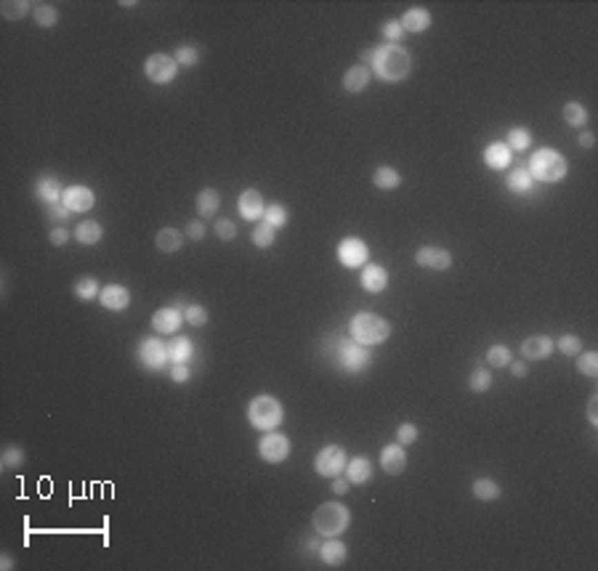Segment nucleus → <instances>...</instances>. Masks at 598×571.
I'll return each instance as SVG.
<instances>
[{
	"label": "nucleus",
	"instance_id": "1",
	"mask_svg": "<svg viewBox=\"0 0 598 571\" xmlns=\"http://www.w3.org/2000/svg\"><path fill=\"white\" fill-rule=\"evenodd\" d=\"M370 70H373L375 77H380L383 83H402V80H407L412 72V56H410V51L402 48V45L383 43V45L373 48Z\"/></svg>",
	"mask_w": 598,
	"mask_h": 571
},
{
	"label": "nucleus",
	"instance_id": "2",
	"mask_svg": "<svg viewBox=\"0 0 598 571\" xmlns=\"http://www.w3.org/2000/svg\"><path fill=\"white\" fill-rule=\"evenodd\" d=\"M311 526L319 537H340L351 526V510L340 502H324L314 510Z\"/></svg>",
	"mask_w": 598,
	"mask_h": 571
},
{
	"label": "nucleus",
	"instance_id": "3",
	"mask_svg": "<svg viewBox=\"0 0 598 571\" xmlns=\"http://www.w3.org/2000/svg\"><path fill=\"white\" fill-rule=\"evenodd\" d=\"M282 420H285V406L274 396H269V393L256 396L247 404V423L253 425L256 430H263V433L266 430H277Z\"/></svg>",
	"mask_w": 598,
	"mask_h": 571
},
{
	"label": "nucleus",
	"instance_id": "4",
	"mask_svg": "<svg viewBox=\"0 0 598 571\" xmlns=\"http://www.w3.org/2000/svg\"><path fill=\"white\" fill-rule=\"evenodd\" d=\"M566 170L569 167H566L564 154L550 147L537 149L529 160V173L535 176V181H542V184H559V181H564Z\"/></svg>",
	"mask_w": 598,
	"mask_h": 571
},
{
	"label": "nucleus",
	"instance_id": "5",
	"mask_svg": "<svg viewBox=\"0 0 598 571\" xmlns=\"http://www.w3.org/2000/svg\"><path fill=\"white\" fill-rule=\"evenodd\" d=\"M349 335L354 338L356 343H362V346H378V343L389 340V335H391V324H389L383 316H378V313L362 311L351 319V324H349Z\"/></svg>",
	"mask_w": 598,
	"mask_h": 571
},
{
	"label": "nucleus",
	"instance_id": "6",
	"mask_svg": "<svg viewBox=\"0 0 598 571\" xmlns=\"http://www.w3.org/2000/svg\"><path fill=\"white\" fill-rule=\"evenodd\" d=\"M370 362H373L370 346L356 343L354 338H349V340H338L336 364L343 369V372H349V375H359V372H364V369L370 367Z\"/></svg>",
	"mask_w": 598,
	"mask_h": 571
},
{
	"label": "nucleus",
	"instance_id": "7",
	"mask_svg": "<svg viewBox=\"0 0 598 571\" xmlns=\"http://www.w3.org/2000/svg\"><path fill=\"white\" fill-rule=\"evenodd\" d=\"M346 462H349L346 449L338 446V444H327V446L319 449L317 457H314V470L322 479H336L346 470Z\"/></svg>",
	"mask_w": 598,
	"mask_h": 571
},
{
	"label": "nucleus",
	"instance_id": "8",
	"mask_svg": "<svg viewBox=\"0 0 598 571\" xmlns=\"http://www.w3.org/2000/svg\"><path fill=\"white\" fill-rule=\"evenodd\" d=\"M144 74H147V80H152L154 85H168L176 80V74H178V64H176V59L168 54H152L147 61H144Z\"/></svg>",
	"mask_w": 598,
	"mask_h": 571
},
{
	"label": "nucleus",
	"instance_id": "9",
	"mask_svg": "<svg viewBox=\"0 0 598 571\" xmlns=\"http://www.w3.org/2000/svg\"><path fill=\"white\" fill-rule=\"evenodd\" d=\"M138 362L144 364L147 369L157 372V369H165V364L170 362L168 353V343H163L160 338H144L138 343Z\"/></svg>",
	"mask_w": 598,
	"mask_h": 571
},
{
	"label": "nucleus",
	"instance_id": "10",
	"mask_svg": "<svg viewBox=\"0 0 598 571\" xmlns=\"http://www.w3.org/2000/svg\"><path fill=\"white\" fill-rule=\"evenodd\" d=\"M258 455H261V460L271 462V465L285 462L290 457V439L277 430H266L258 442Z\"/></svg>",
	"mask_w": 598,
	"mask_h": 571
},
{
	"label": "nucleus",
	"instance_id": "11",
	"mask_svg": "<svg viewBox=\"0 0 598 571\" xmlns=\"http://www.w3.org/2000/svg\"><path fill=\"white\" fill-rule=\"evenodd\" d=\"M336 256H338V260H340V266H346V269H359V266H364L367 258H370V247H367V242L359 240V237H346V240L338 242Z\"/></svg>",
	"mask_w": 598,
	"mask_h": 571
},
{
	"label": "nucleus",
	"instance_id": "12",
	"mask_svg": "<svg viewBox=\"0 0 598 571\" xmlns=\"http://www.w3.org/2000/svg\"><path fill=\"white\" fill-rule=\"evenodd\" d=\"M415 263L423 269H433V271H447L452 269V256L444 247H433V245H423L415 253Z\"/></svg>",
	"mask_w": 598,
	"mask_h": 571
},
{
	"label": "nucleus",
	"instance_id": "13",
	"mask_svg": "<svg viewBox=\"0 0 598 571\" xmlns=\"http://www.w3.org/2000/svg\"><path fill=\"white\" fill-rule=\"evenodd\" d=\"M61 203L67 205L72 213H88L91 207L96 205V194L88 189V186L83 184H72L64 189V197H61Z\"/></svg>",
	"mask_w": 598,
	"mask_h": 571
},
{
	"label": "nucleus",
	"instance_id": "14",
	"mask_svg": "<svg viewBox=\"0 0 598 571\" xmlns=\"http://www.w3.org/2000/svg\"><path fill=\"white\" fill-rule=\"evenodd\" d=\"M553 338H548V335H532V338H526L522 343V349L519 353L524 356V362H540V359H548L550 353H553Z\"/></svg>",
	"mask_w": 598,
	"mask_h": 571
},
{
	"label": "nucleus",
	"instance_id": "15",
	"mask_svg": "<svg viewBox=\"0 0 598 571\" xmlns=\"http://www.w3.org/2000/svg\"><path fill=\"white\" fill-rule=\"evenodd\" d=\"M380 468H383L389 476L404 473V468H407V452H404V446L396 442L386 444V446L380 449Z\"/></svg>",
	"mask_w": 598,
	"mask_h": 571
},
{
	"label": "nucleus",
	"instance_id": "16",
	"mask_svg": "<svg viewBox=\"0 0 598 571\" xmlns=\"http://www.w3.org/2000/svg\"><path fill=\"white\" fill-rule=\"evenodd\" d=\"M237 207H240V216H243L245 221H261L263 210H266L258 189H245L243 194H240V200H237Z\"/></svg>",
	"mask_w": 598,
	"mask_h": 571
},
{
	"label": "nucleus",
	"instance_id": "17",
	"mask_svg": "<svg viewBox=\"0 0 598 571\" xmlns=\"http://www.w3.org/2000/svg\"><path fill=\"white\" fill-rule=\"evenodd\" d=\"M181 324H184V313L178 309H173V306H165V309L154 311V316H152V327L160 335H176L181 330Z\"/></svg>",
	"mask_w": 598,
	"mask_h": 571
},
{
	"label": "nucleus",
	"instance_id": "18",
	"mask_svg": "<svg viewBox=\"0 0 598 571\" xmlns=\"http://www.w3.org/2000/svg\"><path fill=\"white\" fill-rule=\"evenodd\" d=\"M99 303H101L107 311H125L128 303H131V293H128V287H123V284H107V287H101V293H99Z\"/></svg>",
	"mask_w": 598,
	"mask_h": 571
},
{
	"label": "nucleus",
	"instance_id": "19",
	"mask_svg": "<svg viewBox=\"0 0 598 571\" xmlns=\"http://www.w3.org/2000/svg\"><path fill=\"white\" fill-rule=\"evenodd\" d=\"M399 24H402L404 35H407V32H426L431 24H433V17H431L429 8H423V6H415V8H407V11L402 14Z\"/></svg>",
	"mask_w": 598,
	"mask_h": 571
},
{
	"label": "nucleus",
	"instance_id": "20",
	"mask_svg": "<svg viewBox=\"0 0 598 571\" xmlns=\"http://www.w3.org/2000/svg\"><path fill=\"white\" fill-rule=\"evenodd\" d=\"M317 555L322 558V563H327L330 569H338V566L346 563V558H349V548H346L340 539H336V537H327V542L319 545Z\"/></svg>",
	"mask_w": 598,
	"mask_h": 571
},
{
	"label": "nucleus",
	"instance_id": "21",
	"mask_svg": "<svg viewBox=\"0 0 598 571\" xmlns=\"http://www.w3.org/2000/svg\"><path fill=\"white\" fill-rule=\"evenodd\" d=\"M32 189H35V197L43 205L61 203V197H64V186L59 184L56 176H40Z\"/></svg>",
	"mask_w": 598,
	"mask_h": 571
},
{
	"label": "nucleus",
	"instance_id": "22",
	"mask_svg": "<svg viewBox=\"0 0 598 571\" xmlns=\"http://www.w3.org/2000/svg\"><path fill=\"white\" fill-rule=\"evenodd\" d=\"M362 287L367 290V293H383L386 287H389V271L383 269V266H378V263H370V266H364V271H362Z\"/></svg>",
	"mask_w": 598,
	"mask_h": 571
},
{
	"label": "nucleus",
	"instance_id": "23",
	"mask_svg": "<svg viewBox=\"0 0 598 571\" xmlns=\"http://www.w3.org/2000/svg\"><path fill=\"white\" fill-rule=\"evenodd\" d=\"M373 80V70L364 64H354L349 72L343 74V91L346 93H362Z\"/></svg>",
	"mask_w": 598,
	"mask_h": 571
},
{
	"label": "nucleus",
	"instance_id": "24",
	"mask_svg": "<svg viewBox=\"0 0 598 571\" xmlns=\"http://www.w3.org/2000/svg\"><path fill=\"white\" fill-rule=\"evenodd\" d=\"M346 479L351 484H367L373 479V462L367 460L364 455H356L346 462Z\"/></svg>",
	"mask_w": 598,
	"mask_h": 571
},
{
	"label": "nucleus",
	"instance_id": "25",
	"mask_svg": "<svg viewBox=\"0 0 598 571\" xmlns=\"http://www.w3.org/2000/svg\"><path fill=\"white\" fill-rule=\"evenodd\" d=\"M154 245H157L160 253H178L184 247V234L178 229H173V226H165V229H160L154 234Z\"/></svg>",
	"mask_w": 598,
	"mask_h": 571
},
{
	"label": "nucleus",
	"instance_id": "26",
	"mask_svg": "<svg viewBox=\"0 0 598 571\" xmlns=\"http://www.w3.org/2000/svg\"><path fill=\"white\" fill-rule=\"evenodd\" d=\"M505 186L513 191V194H529L535 189V176L529 173V167H513V173H508Z\"/></svg>",
	"mask_w": 598,
	"mask_h": 571
},
{
	"label": "nucleus",
	"instance_id": "27",
	"mask_svg": "<svg viewBox=\"0 0 598 571\" xmlns=\"http://www.w3.org/2000/svg\"><path fill=\"white\" fill-rule=\"evenodd\" d=\"M513 160V152L505 147V144H489L484 149V165L492 170H505Z\"/></svg>",
	"mask_w": 598,
	"mask_h": 571
},
{
	"label": "nucleus",
	"instance_id": "28",
	"mask_svg": "<svg viewBox=\"0 0 598 571\" xmlns=\"http://www.w3.org/2000/svg\"><path fill=\"white\" fill-rule=\"evenodd\" d=\"M168 353L173 364H187L189 359L194 356V346L187 335H173V340L168 343Z\"/></svg>",
	"mask_w": 598,
	"mask_h": 571
},
{
	"label": "nucleus",
	"instance_id": "29",
	"mask_svg": "<svg viewBox=\"0 0 598 571\" xmlns=\"http://www.w3.org/2000/svg\"><path fill=\"white\" fill-rule=\"evenodd\" d=\"M72 237H75L80 245H96V242L104 237V229H101V223L99 221H80L75 226V231H72Z\"/></svg>",
	"mask_w": 598,
	"mask_h": 571
},
{
	"label": "nucleus",
	"instance_id": "30",
	"mask_svg": "<svg viewBox=\"0 0 598 571\" xmlns=\"http://www.w3.org/2000/svg\"><path fill=\"white\" fill-rule=\"evenodd\" d=\"M471 492H473V497L482 499V502H495V499H500V495H503L500 484L492 479H476L473 486H471Z\"/></svg>",
	"mask_w": 598,
	"mask_h": 571
},
{
	"label": "nucleus",
	"instance_id": "31",
	"mask_svg": "<svg viewBox=\"0 0 598 571\" xmlns=\"http://www.w3.org/2000/svg\"><path fill=\"white\" fill-rule=\"evenodd\" d=\"M218 205H221V197H218L216 189H203L197 194V213H200V218H213L216 210H218Z\"/></svg>",
	"mask_w": 598,
	"mask_h": 571
},
{
	"label": "nucleus",
	"instance_id": "32",
	"mask_svg": "<svg viewBox=\"0 0 598 571\" xmlns=\"http://www.w3.org/2000/svg\"><path fill=\"white\" fill-rule=\"evenodd\" d=\"M373 184L378 186V189H383V191H391V189H396V186L402 184V176H399L396 167L383 165L373 173Z\"/></svg>",
	"mask_w": 598,
	"mask_h": 571
},
{
	"label": "nucleus",
	"instance_id": "33",
	"mask_svg": "<svg viewBox=\"0 0 598 571\" xmlns=\"http://www.w3.org/2000/svg\"><path fill=\"white\" fill-rule=\"evenodd\" d=\"M561 117H564L566 125H572V128H585V125H588V110H585L579 101H569V104H564Z\"/></svg>",
	"mask_w": 598,
	"mask_h": 571
},
{
	"label": "nucleus",
	"instance_id": "34",
	"mask_svg": "<svg viewBox=\"0 0 598 571\" xmlns=\"http://www.w3.org/2000/svg\"><path fill=\"white\" fill-rule=\"evenodd\" d=\"M32 8H35V3H27V0H3V6H0L3 19H8V21L24 19Z\"/></svg>",
	"mask_w": 598,
	"mask_h": 571
},
{
	"label": "nucleus",
	"instance_id": "35",
	"mask_svg": "<svg viewBox=\"0 0 598 571\" xmlns=\"http://www.w3.org/2000/svg\"><path fill=\"white\" fill-rule=\"evenodd\" d=\"M32 19H35V24L38 27H54L59 21V11L54 3H35V8H32Z\"/></svg>",
	"mask_w": 598,
	"mask_h": 571
},
{
	"label": "nucleus",
	"instance_id": "36",
	"mask_svg": "<svg viewBox=\"0 0 598 571\" xmlns=\"http://www.w3.org/2000/svg\"><path fill=\"white\" fill-rule=\"evenodd\" d=\"M287 218H290V213H287V207L280 203L266 205V210H263V223H269L271 229H282V226H287Z\"/></svg>",
	"mask_w": 598,
	"mask_h": 571
},
{
	"label": "nucleus",
	"instance_id": "37",
	"mask_svg": "<svg viewBox=\"0 0 598 571\" xmlns=\"http://www.w3.org/2000/svg\"><path fill=\"white\" fill-rule=\"evenodd\" d=\"M72 293H75L77 300H94L101 293V284L94 277H80L75 282V287H72Z\"/></svg>",
	"mask_w": 598,
	"mask_h": 571
},
{
	"label": "nucleus",
	"instance_id": "38",
	"mask_svg": "<svg viewBox=\"0 0 598 571\" xmlns=\"http://www.w3.org/2000/svg\"><path fill=\"white\" fill-rule=\"evenodd\" d=\"M505 138H508L505 147L511 149V152H524V149H529V144H532V133L526 128H511Z\"/></svg>",
	"mask_w": 598,
	"mask_h": 571
},
{
	"label": "nucleus",
	"instance_id": "39",
	"mask_svg": "<svg viewBox=\"0 0 598 571\" xmlns=\"http://www.w3.org/2000/svg\"><path fill=\"white\" fill-rule=\"evenodd\" d=\"M468 388H471L473 393H484V391H489V388H492V372L484 367L473 369L471 377H468Z\"/></svg>",
	"mask_w": 598,
	"mask_h": 571
},
{
	"label": "nucleus",
	"instance_id": "40",
	"mask_svg": "<svg viewBox=\"0 0 598 571\" xmlns=\"http://www.w3.org/2000/svg\"><path fill=\"white\" fill-rule=\"evenodd\" d=\"M207 309L205 306H200V303H189L187 309H184V322L192 324V327H205L207 324Z\"/></svg>",
	"mask_w": 598,
	"mask_h": 571
},
{
	"label": "nucleus",
	"instance_id": "41",
	"mask_svg": "<svg viewBox=\"0 0 598 571\" xmlns=\"http://www.w3.org/2000/svg\"><path fill=\"white\" fill-rule=\"evenodd\" d=\"M577 369L585 375V377H598V353L596 351L577 353Z\"/></svg>",
	"mask_w": 598,
	"mask_h": 571
},
{
	"label": "nucleus",
	"instance_id": "42",
	"mask_svg": "<svg viewBox=\"0 0 598 571\" xmlns=\"http://www.w3.org/2000/svg\"><path fill=\"white\" fill-rule=\"evenodd\" d=\"M274 234H277V229H271L269 223H258V226L253 229L250 240H253L256 247H271V245H274Z\"/></svg>",
	"mask_w": 598,
	"mask_h": 571
},
{
	"label": "nucleus",
	"instance_id": "43",
	"mask_svg": "<svg viewBox=\"0 0 598 571\" xmlns=\"http://www.w3.org/2000/svg\"><path fill=\"white\" fill-rule=\"evenodd\" d=\"M75 213L67 207L64 203H54V205H45V218L51 223H56V226H61V223H67L70 218H72Z\"/></svg>",
	"mask_w": 598,
	"mask_h": 571
},
{
	"label": "nucleus",
	"instance_id": "44",
	"mask_svg": "<svg viewBox=\"0 0 598 571\" xmlns=\"http://www.w3.org/2000/svg\"><path fill=\"white\" fill-rule=\"evenodd\" d=\"M173 59H176L178 67H194V64L200 61V51H197L194 45H178Z\"/></svg>",
	"mask_w": 598,
	"mask_h": 571
},
{
	"label": "nucleus",
	"instance_id": "45",
	"mask_svg": "<svg viewBox=\"0 0 598 571\" xmlns=\"http://www.w3.org/2000/svg\"><path fill=\"white\" fill-rule=\"evenodd\" d=\"M24 460H27V457H24V449L11 444V446H6V449H3L0 465H3V468H19V465H24Z\"/></svg>",
	"mask_w": 598,
	"mask_h": 571
},
{
	"label": "nucleus",
	"instance_id": "46",
	"mask_svg": "<svg viewBox=\"0 0 598 571\" xmlns=\"http://www.w3.org/2000/svg\"><path fill=\"white\" fill-rule=\"evenodd\" d=\"M486 362L492 367H508L511 364V349L508 346H492L486 351Z\"/></svg>",
	"mask_w": 598,
	"mask_h": 571
},
{
	"label": "nucleus",
	"instance_id": "47",
	"mask_svg": "<svg viewBox=\"0 0 598 571\" xmlns=\"http://www.w3.org/2000/svg\"><path fill=\"white\" fill-rule=\"evenodd\" d=\"M553 346H556L564 356H577L579 351H582V343H579L577 335H561L559 343H553Z\"/></svg>",
	"mask_w": 598,
	"mask_h": 571
},
{
	"label": "nucleus",
	"instance_id": "48",
	"mask_svg": "<svg viewBox=\"0 0 598 571\" xmlns=\"http://www.w3.org/2000/svg\"><path fill=\"white\" fill-rule=\"evenodd\" d=\"M417 442V425L415 423H402L396 428V444L402 446H410V444Z\"/></svg>",
	"mask_w": 598,
	"mask_h": 571
},
{
	"label": "nucleus",
	"instance_id": "49",
	"mask_svg": "<svg viewBox=\"0 0 598 571\" xmlns=\"http://www.w3.org/2000/svg\"><path fill=\"white\" fill-rule=\"evenodd\" d=\"M383 37H386V43H391V45H399V40L404 37V30H402L399 19H389V21L383 24Z\"/></svg>",
	"mask_w": 598,
	"mask_h": 571
},
{
	"label": "nucleus",
	"instance_id": "50",
	"mask_svg": "<svg viewBox=\"0 0 598 571\" xmlns=\"http://www.w3.org/2000/svg\"><path fill=\"white\" fill-rule=\"evenodd\" d=\"M216 237L224 242H231L237 237V223L229 221V218H221V221H216Z\"/></svg>",
	"mask_w": 598,
	"mask_h": 571
},
{
	"label": "nucleus",
	"instance_id": "51",
	"mask_svg": "<svg viewBox=\"0 0 598 571\" xmlns=\"http://www.w3.org/2000/svg\"><path fill=\"white\" fill-rule=\"evenodd\" d=\"M70 237H72V234L67 231V226H54V229L48 231V240H51V245H54V247L67 245V242H70Z\"/></svg>",
	"mask_w": 598,
	"mask_h": 571
},
{
	"label": "nucleus",
	"instance_id": "52",
	"mask_svg": "<svg viewBox=\"0 0 598 571\" xmlns=\"http://www.w3.org/2000/svg\"><path fill=\"white\" fill-rule=\"evenodd\" d=\"M205 234H207V229L203 221H189L187 223V237H192L194 242L205 240Z\"/></svg>",
	"mask_w": 598,
	"mask_h": 571
},
{
	"label": "nucleus",
	"instance_id": "53",
	"mask_svg": "<svg viewBox=\"0 0 598 571\" xmlns=\"http://www.w3.org/2000/svg\"><path fill=\"white\" fill-rule=\"evenodd\" d=\"M189 377H192V369H189L187 364H173V367H170V380H173V383H187Z\"/></svg>",
	"mask_w": 598,
	"mask_h": 571
},
{
	"label": "nucleus",
	"instance_id": "54",
	"mask_svg": "<svg viewBox=\"0 0 598 571\" xmlns=\"http://www.w3.org/2000/svg\"><path fill=\"white\" fill-rule=\"evenodd\" d=\"M330 489H333V495H346V492L351 489V481L336 476V479H333V484H330Z\"/></svg>",
	"mask_w": 598,
	"mask_h": 571
},
{
	"label": "nucleus",
	"instance_id": "55",
	"mask_svg": "<svg viewBox=\"0 0 598 571\" xmlns=\"http://www.w3.org/2000/svg\"><path fill=\"white\" fill-rule=\"evenodd\" d=\"M588 423L598 425V393L588 402Z\"/></svg>",
	"mask_w": 598,
	"mask_h": 571
},
{
	"label": "nucleus",
	"instance_id": "56",
	"mask_svg": "<svg viewBox=\"0 0 598 571\" xmlns=\"http://www.w3.org/2000/svg\"><path fill=\"white\" fill-rule=\"evenodd\" d=\"M593 144H596V136H593L590 130L579 133V147H582V149H593Z\"/></svg>",
	"mask_w": 598,
	"mask_h": 571
},
{
	"label": "nucleus",
	"instance_id": "57",
	"mask_svg": "<svg viewBox=\"0 0 598 571\" xmlns=\"http://www.w3.org/2000/svg\"><path fill=\"white\" fill-rule=\"evenodd\" d=\"M511 372H513V377H526V362H513Z\"/></svg>",
	"mask_w": 598,
	"mask_h": 571
},
{
	"label": "nucleus",
	"instance_id": "58",
	"mask_svg": "<svg viewBox=\"0 0 598 571\" xmlns=\"http://www.w3.org/2000/svg\"><path fill=\"white\" fill-rule=\"evenodd\" d=\"M14 566H17V563H14V558H11V555H8V553H3V555H0V569L11 571V569H14Z\"/></svg>",
	"mask_w": 598,
	"mask_h": 571
}]
</instances>
